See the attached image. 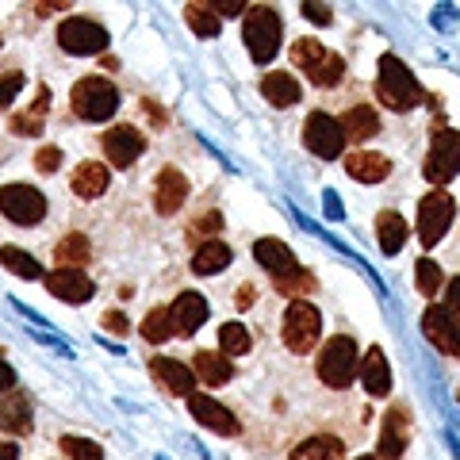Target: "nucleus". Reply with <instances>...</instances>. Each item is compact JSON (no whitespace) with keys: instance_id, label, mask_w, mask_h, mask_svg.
<instances>
[{"instance_id":"1","label":"nucleus","mask_w":460,"mask_h":460,"mask_svg":"<svg viewBox=\"0 0 460 460\" xmlns=\"http://www.w3.org/2000/svg\"><path fill=\"white\" fill-rule=\"evenodd\" d=\"M376 74H380V77H376V96H380L384 108H392V111H411V108H419L422 100H426V89H422L419 81H414L411 69L399 62V54H384Z\"/></svg>"},{"instance_id":"2","label":"nucleus","mask_w":460,"mask_h":460,"mask_svg":"<svg viewBox=\"0 0 460 460\" xmlns=\"http://www.w3.org/2000/svg\"><path fill=\"white\" fill-rule=\"evenodd\" d=\"M280 35H284V23L277 16V8L269 4H250L246 16H242V39L250 47V58L257 66H269L280 50Z\"/></svg>"},{"instance_id":"3","label":"nucleus","mask_w":460,"mask_h":460,"mask_svg":"<svg viewBox=\"0 0 460 460\" xmlns=\"http://www.w3.org/2000/svg\"><path fill=\"white\" fill-rule=\"evenodd\" d=\"M69 104H74L77 119L84 123H104L115 115V108H119V89L108 81V77H81L74 84V93H69Z\"/></svg>"},{"instance_id":"4","label":"nucleus","mask_w":460,"mask_h":460,"mask_svg":"<svg viewBox=\"0 0 460 460\" xmlns=\"http://www.w3.org/2000/svg\"><path fill=\"white\" fill-rule=\"evenodd\" d=\"M357 368H361V353H357V341L353 338H330L319 353V376L326 387H349L357 380Z\"/></svg>"},{"instance_id":"5","label":"nucleus","mask_w":460,"mask_h":460,"mask_svg":"<svg viewBox=\"0 0 460 460\" xmlns=\"http://www.w3.org/2000/svg\"><path fill=\"white\" fill-rule=\"evenodd\" d=\"M426 181L445 189L456 172H460V131L453 127H438L434 135H429V154H426Z\"/></svg>"},{"instance_id":"6","label":"nucleus","mask_w":460,"mask_h":460,"mask_svg":"<svg viewBox=\"0 0 460 460\" xmlns=\"http://www.w3.org/2000/svg\"><path fill=\"white\" fill-rule=\"evenodd\" d=\"M323 334V314L307 299H292V307L284 311V345L292 353H311Z\"/></svg>"},{"instance_id":"7","label":"nucleus","mask_w":460,"mask_h":460,"mask_svg":"<svg viewBox=\"0 0 460 460\" xmlns=\"http://www.w3.org/2000/svg\"><path fill=\"white\" fill-rule=\"evenodd\" d=\"M453 219H456V199L445 189L426 192L422 204H419V238H422V246H438V242L445 238V230L453 226Z\"/></svg>"},{"instance_id":"8","label":"nucleus","mask_w":460,"mask_h":460,"mask_svg":"<svg viewBox=\"0 0 460 460\" xmlns=\"http://www.w3.org/2000/svg\"><path fill=\"white\" fill-rule=\"evenodd\" d=\"M108 42H111L108 27L89 20V16H69L62 27H58V47L66 54H104Z\"/></svg>"},{"instance_id":"9","label":"nucleus","mask_w":460,"mask_h":460,"mask_svg":"<svg viewBox=\"0 0 460 460\" xmlns=\"http://www.w3.org/2000/svg\"><path fill=\"white\" fill-rule=\"evenodd\" d=\"M304 142L314 157L334 162V157H341V150H345L341 119H334V115H326V111H311L307 123H304Z\"/></svg>"},{"instance_id":"10","label":"nucleus","mask_w":460,"mask_h":460,"mask_svg":"<svg viewBox=\"0 0 460 460\" xmlns=\"http://www.w3.org/2000/svg\"><path fill=\"white\" fill-rule=\"evenodd\" d=\"M0 215H8L20 226H35L47 215V196L31 184H4L0 189Z\"/></svg>"},{"instance_id":"11","label":"nucleus","mask_w":460,"mask_h":460,"mask_svg":"<svg viewBox=\"0 0 460 460\" xmlns=\"http://www.w3.org/2000/svg\"><path fill=\"white\" fill-rule=\"evenodd\" d=\"M253 261L261 265L269 277H272V284H280V280H292V277H299V261H296V253L284 246L280 238H257L253 242Z\"/></svg>"},{"instance_id":"12","label":"nucleus","mask_w":460,"mask_h":460,"mask_svg":"<svg viewBox=\"0 0 460 460\" xmlns=\"http://www.w3.org/2000/svg\"><path fill=\"white\" fill-rule=\"evenodd\" d=\"M422 334L429 338V345H434L438 353L460 357V323L445 307H426V314H422Z\"/></svg>"},{"instance_id":"13","label":"nucleus","mask_w":460,"mask_h":460,"mask_svg":"<svg viewBox=\"0 0 460 460\" xmlns=\"http://www.w3.org/2000/svg\"><path fill=\"white\" fill-rule=\"evenodd\" d=\"M142 150H146V138H142L138 127H111V131L104 135V154H108V162L115 169H127V165H135Z\"/></svg>"},{"instance_id":"14","label":"nucleus","mask_w":460,"mask_h":460,"mask_svg":"<svg viewBox=\"0 0 460 460\" xmlns=\"http://www.w3.org/2000/svg\"><path fill=\"white\" fill-rule=\"evenodd\" d=\"M47 292L62 304H84V299L96 296V288L84 277V269H54L47 277Z\"/></svg>"},{"instance_id":"15","label":"nucleus","mask_w":460,"mask_h":460,"mask_svg":"<svg viewBox=\"0 0 460 460\" xmlns=\"http://www.w3.org/2000/svg\"><path fill=\"white\" fill-rule=\"evenodd\" d=\"M189 411H192V419L199 422V426H208V429H215V434H223V438H234L238 434V419L230 414L223 402H215L211 395H189Z\"/></svg>"},{"instance_id":"16","label":"nucleus","mask_w":460,"mask_h":460,"mask_svg":"<svg viewBox=\"0 0 460 460\" xmlns=\"http://www.w3.org/2000/svg\"><path fill=\"white\" fill-rule=\"evenodd\" d=\"M169 319H172V330H177V334L192 338L196 330L208 323V299L199 292H181L169 307Z\"/></svg>"},{"instance_id":"17","label":"nucleus","mask_w":460,"mask_h":460,"mask_svg":"<svg viewBox=\"0 0 460 460\" xmlns=\"http://www.w3.org/2000/svg\"><path fill=\"white\" fill-rule=\"evenodd\" d=\"M184 199H189V181H184L181 169L165 165L157 172V184H154V208L162 215H177L184 208Z\"/></svg>"},{"instance_id":"18","label":"nucleus","mask_w":460,"mask_h":460,"mask_svg":"<svg viewBox=\"0 0 460 460\" xmlns=\"http://www.w3.org/2000/svg\"><path fill=\"white\" fill-rule=\"evenodd\" d=\"M357 376H361V387L372 399H387V395H392V368H387V357H384L380 345H372V349L361 357Z\"/></svg>"},{"instance_id":"19","label":"nucleus","mask_w":460,"mask_h":460,"mask_svg":"<svg viewBox=\"0 0 460 460\" xmlns=\"http://www.w3.org/2000/svg\"><path fill=\"white\" fill-rule=\"evenodd\" d=\"M345 172L361 184H380L392 177V157L380 154V150H357L345 157Z\"/></svg>"},{"instance_id":"20","label":"nucleus","mask_w":460,"mask_h":460,"mask_svg":"<svg viewBox=\"0 0 460 460\" xmlns=\"http://www.w3.org/2000/svg\"><path fill=\"white\" fill-rule=\"evenodd\" d=\"M407 438H411V419L402 407H392L384 414V429H380V456L395 460L407 453Z\"/></svg>"},{"instance_id":"21","label":"nucleus","mask_w":460,"mask_h":460,"mask_svg":"<svg viewBox=\"0 0 460 460\" xmlns=\"http://www.w3.org/2000/svg\"><path fill=\"white\" fill-rule=\"evenodd\" d=\"M150 372L157 376V384H165V392L172 395H196V372L181 361H169V357H154L150 361Z\"/></svg>"},{"instance_id":"22","label":"nucleus","mask_w":460,"mask_h":460,"mask_svg":"<svg viewBox=\"0 0 460 460\" xmlns=\"http://www.w3.org/2000/svg\"><path fill=\"white\" fill-rule=\"evenodd\" d=\"M31 399H27L23 392H8V395H0V429L4 434H31Z\"/></svg>"},{"instance_id":"23","label":"nucleus","mask_w":460,"mask_h":460,"mask_svg":"<svg viewBox=\"0 0 460 460\" xmlns=\"http://www.w3.org/2000/svg\"><path fill=\"white\" fill-rule=\"evenodd\" d=\"M261 96L269 100L272 108H296L299 96H304V84H299L292 74H265L261 77Z\"/></svg>"},{"instance_id":"24","label":"nucleus","mask_w":460,"mask_h":460,"mask_svg":"<svg viewBox=\"0 0 460 460\" xmlns=\"http://www.w3.org/2000/svg\"><path fill=\"white\" fill-rule=\"evenodd\" d=\"M192 372H196L199 384H211V387L234 380V365H230V357L226 353H215V349H199L196 361H192Z\"/></svg>"},{"instance_id":"25","label":"nucleus","mask_w":460,"mask_h":460,"mask_svg":"<svg viewBox=\"0 0 460 460\" xmlns=\"http://www.w3.org/2000/svg\"><path fill=\"white\" fill-rule=\"evenodd\" d=\"M74 192L81 196V199H96V196H104L108 192V184H111V177H108V165H100V162H81L77 169H74Z\"/></svg>"},{"instance_id":"26","label":"nucleus","mask_w":460,"mask_h":460,"mask_svg":"<svg viewBox=\"0 0 460 460\" xmlns=\"http://www.w3.org/2000/svg\"><path fill=\"white\" fill-rule=\"evenodd\" d=\"M341 131H345V142H365V138H372L380 131V115L368 104H353L341 115Z\"/></svg>"},{"instance_id":"27","label":"nucleus","mask_w":460,"mask_h":460,"mask_svg":"<svg viewBox=\"0 0 460 460\" xmlns=\"http://www.w3.org/2000/svg\"><path fill=\"white\" fill-rule=\"evenodd\" d=\"M89 257H93V246H89V238H84L81 230H69V234L54 246L58 269H84L89 265Z\"/></svg>"},{"instance_id":"28","label":"nucleus","mask_w":460,"mask_h":460,"mask_svg":"<svg viewBox=\"0 0 460 460\" xmlns=\"http://www.w3.org/2000/svg\"><path fill=\"white\" fill-rule=\"evenodd\" d=\"M376 238H380V250L387 257H395L402 250V242H407V219H402L399 211H380L376 215Z\"/></svg>"},{"instance_id":"29","label":"nucleus","mask_w":460,"mask_h":460,"mask_svg":"<svg viewBox=\"0 0 460 460\" xmlns=\"http://www.w3.org/2000/svg\"><path fill=\"white\" fill-rule=\"evenodd\" d=\"M226 265H230V246H226V242H219V238L204 242V246L196 250V257H192V272H199V277L223 272Z\"/></svg>"},{"instance_id":"30","label":"nucleus","mask_w":460,"mask_h":460,"mask_svg":"<svg viewBox=\"0 0 460 460\" xmlns=\"http://www.w3.org/2000/svg\"><path fill=\"white\" fill-rule=\"evenodd\" d=\"M0 265H4L8 272H16L20 280H47L42 265L27 250H20V246H0Z\"/></svg>"},{"instance_id":"31","label":"nucleus","mask_w":460,"mask_h":460,"mask_svg":"<svg viewBox=\"0 0 460 460\" xmlns=\"http://www.w3.org/2000/svg\"><path fill=\"white\" fill-rule=\"evenodd\" d=\"M345 445L341 438H307L304 445H296L288 460H341Z\"/></svg>"},{"instance_id":"32","label":"nucleus","mask_w":460,"mask_h":460,"mask_svg":"<svg viewBox=\"0 0 460 460\" xmlns=\"http://www.w3.org/2000/svg\"><path fill=\"white\" fill-rule=\"evenodd\" d=\"M184 23H189L199 39H215L219 35V27H223L219 12H215L211 4H184Z\"/></svg>"},{"instance_id":"33","label":"nucleus","mask_w":460,"mask_h":460,"mask_svg":"<svg viewBox=\"0 0 460 460\" xmlns=\"http://www.w3.org/2000/svg\"><path fill=\"white\" fill-rule=\"evenodd\" d=\"M253 349V338H250V330L242 326V323H223L219 326V353L226 357H246Z\"/></svg>"},{"instance_id":"34","label":"nucleus","mask_w":460,"mask_h":460,"mask_svg":"<svg viewBox=\"0 0 460 460\" xmlns=\"http://www.w3.org/2000/svg\"><path fill=\"white\" fill-rule=\"evenodd\" d=\"M177 330H172V319H169V307H150L146 319H142V338H146L150 345H162L169 341Z\"/></svg>"},{"instance_id":"35","label":"nucleus","mask_w":460,"mask_h":460,"mask_svg":"<svg viewBox=\"0 0 460 460\" xmlns=\"http://www.w3.org/2000/svg\"><path fill=\"white\" fill-rule=\"evenodd\" d=\"M47 104H50V89H39V100H35V108L31 111H23L12 119V131L16 135H39L42 131V119H47Z\"/></svg>"},{"instance_id":"36","label":"nucleus","mask_w":460,"mask_h":460,"mask_svg":"<svg viewBox=\"0 0 460 460\" xmlns=\"http://www.w3.org/2000/svg\"><path fill=\"white\" fill-rule=\"evenodd\" d=\"M307 77H311V84H319V89H334V84H341V77H345L341 54H326Z\"/></svg>"},{"instance_id":"37","label":"nucleus","mask_w":460,"mask_h":460,"mask_svg":"<svg viewBox=\"0 0 460 460\" xmlns=\"http://www.w3.org/2000/svg\"><path fill=\"white\" fill-rule=\"evenodd\" d=\"M326 54H330V50L323 47L319 39H299V42H292V62H296L299 69H307V74H311V69L323 62Z\"/></svg>"},{"instance_id":"38","label":"nucleus","mask_w":460,"mask_h":460,"mask_svg":"<svg viewBox=\"0 0 460 460\" xmlns=\"http://www.w3.org/2000/svg\"><path fill=\"white\" fill-rule=\"evenodd\" d=\"M58 445H62V453H66L69 460H104V449H100L93 438H74V434H66Z\"/></svg>"},{"instance_id":"39","label":"nucleus","mask_w":460,"mask_h":460,"mask_svg":"<svg viewBox=\"0 0 460 460\" xmlns=\"http://www.w3.org/2000/svg\"><path fill=\"white\" fill-rule=\"evenodd\" d=\"M414 280H419V292L422 296H434L438 288H441V269H438V261H429V257H422L419 261V269H414Z\"/></svg>"},{"instance_id":"40","label":"nucleus","mask_w":460,"mask_h":460,"mask_svg":"<svg viewBox=\"0 0 460 460\" xmlns=\"http://www.w3.org/2000/svg\"><path fill=\"white\" fill-rule=\"evenodd\" d=\"M20 93H23V74H20V69H12V74H0V111L16 104Z\"/></svg>"},{"instance_id":"41","label":"nucleus","mask_w":460,"mask_h":460,"mask_svg":"<svg viewBox=\"0 0 460 460\" xmlns=\"http://www.w3.org/2000/svg\"><path fill=\"white\" fill-rule=\"evenodd\" d=\"M311 288H314V277H311V272H299V277H292V280H280V284H277V292L299 299L304 292H311Z\"/></svg>"},{"instance_id":"42","label":"nucleus","mask_w":460,"mask_h":460,"mask_svg":"<svg viewBox=\"0 0 460 460\" xmlns=\"http://www.w3.org/2000/svg\"><path fill=\"white\" fill-rule=\"evenodd\" d=\"M219 226H223V215H219V211H208V215H199V219L192 223L189 234H192V238H211Z\"/></svg>"},{"instance_id":"43","label":"nucleus","mask_w":460,"mask_h":460,"mask_svg":"<svg viewBox=\"0 0 460 460\" xmlns=\"http://www.w3.org/2000/svg\"><path fill=\"white\" fill-rule=\"evenodd\" d=\"M299 12H304L311 23H319V27H326L330 16H334V8H330V4H314V0H304V4H299Z\"/></svg>"},{"instance_id":"44","label":"nucleus","mask_w":460,"mask_h":460,"mask_svg":"<svg viewBox=\"0 0 460 460\" xmlns=\"http://www.w3.org/2000/svg\"><path fill=\"white\" fill-rule=\"evenodd\" d=\"M58 165H62V150H58V146H42L35 154V169L39 172H54Z\"/></svg>"},{"instance_id":"45","label":"nucleus","mask_w":460,"mask_h":460,"mask_svg":"<svg viewBox=\"0 0 460 460\" xmlns=\"http://www.w3.org/2000/svg\"><path fill=\"white\" fill-rule=\"evenodd\" d=\"M429 23H434L438 31H453V27H456V8L453 4H438L434 16H429Z\"/></svg>"},{"instance_id":"46","label":"nucleus","mask_w":460,"mask_h":460,"mask_svg":"<svg viewBox=\"0 0 460 460\" xmlns=\"http://www.w3.org/2000/svg\"><path fill=\"white\" fill-rule=\"evenodd\" d=\"M445 311L460 323V277H453L449 284H445Z\"/></svg>"},{"instance_id":"47","label":"nucleus","mask_w":460,"mask_h":460,"mask_svg":"<svg viewBox=\"0 0 460 460\" xmlns=\"http://www.w3.org/2000/svg\"><path fill=\"white\" fill-rule=\"evenodd\" d=\"M104 326L111 330V334H127V330H131V323H127L123 311H108V314H104Z\"/></svg>"},{"instance_id":"48","label":"nucleus","mask_w":460,"mask_h":460,"mask_svg":"<svg viewBox=\"0 0 460 460\" xmlns=\"http://www.w3.org/2000/svg\"><path fill=\"white\" fill-rule=\"evenodd\" d=\"M323 199H326V215H330V219H345V208H341V199H338L334 189H326Z\"/></svg>"},{"instance_id":"49","label":"nucleus","mask_w":460,"mask_h":460,"mask_svg":"<svg viewBox=\"0 0 460 460\" xmlns=\"http://www.w3.org/2000/svg\"><path fill=\"white\" fill-rule=\"evenodd\" d=\"M219 16H246V4L242 0H219V4H211Z\"/></svg>"},{"instance_id":"50","label":"nucleus","mask_w":460,"mask_h":460,"mask_svg":"<svg viewBox=\"0 0 460 460\" xmlns=\"http://www.w3.org/2000/svg\"><path fill=\"white\" fill-rule=\"evenodd\" d=\"M12 387H16V372H12V365L0 361V395L12 392Z\"/></svg>"},{"instance_id":"51","label":"nucleus","mask_w":460,"mask_h":460,"mask_svg":"<svg viewBox=\"0 0 460 460\" xmlns=\"http://www.w3.org/2000/svg\"><path fill=\"white\" fill-rule=\"evenodd\" d=\"M253 299H257V288H253V284H242L238 296H234V304H238V307H250Z\"/></svg>"},{"instance_id":"52","label":"nucleus","mask_w":460,"mask_h":460,"mask_svg":"<svg viewBox=\"0 0 460 460\" xmlns=\"http://www.w3.org/2000/svg\"><path fill=\"white\" fill-rule=\"evenodd\" d=\"M0 460H20V449L12 441H0Z\"/></svg>"},{"instance_id":"53","label":"nucleus","mask_w":460,"mask_h":460,"mask_svg":"<svg viewBox=\"0 0 460 460\" xmlns=\"http://www.w3.org/2000/svg\"><path fill=\"white\" fill-rule=\"evenodd\" d=\"M357 460H384V456H357Z\"/></svg>"},{"instance_id":"54","label":"nucleus","mask_w":460,"mask_h":460,"mask_svg":"<svg viewBox=\"0 0 460 460\" xmlns=\"http://www.w3.org/2000/svg\"><path fill=\"white\" fill-rule=\"evenodd\" d=\"M456 399H460V387H456Z\"/></svg>"},{"instance_id":"55","label":"nucleus","mask_w":460,"mask_h":460,"mask_svg":"<svg viewBox=\"0 0 460 460\" xmlns=\"http://www.w3.org/2000/svg\"><path fill=\"white\" fill-rule=\"evenodd\" d=\"M0 47H4V39H0Z\"/></svg>"},{"instance_id":"56","label":"nucleus","mask_w":460,"mask_h":460,"mask_svg":"<svg viewBox=\"0 0 460 460\" xmlns=\"http://www.w3.org/2000/svg\"><path fill=\"white\" fill-rule=\"evenodd\" d=\"M162 460H165V456H162Z\"/></svg>"}]
</instances>
